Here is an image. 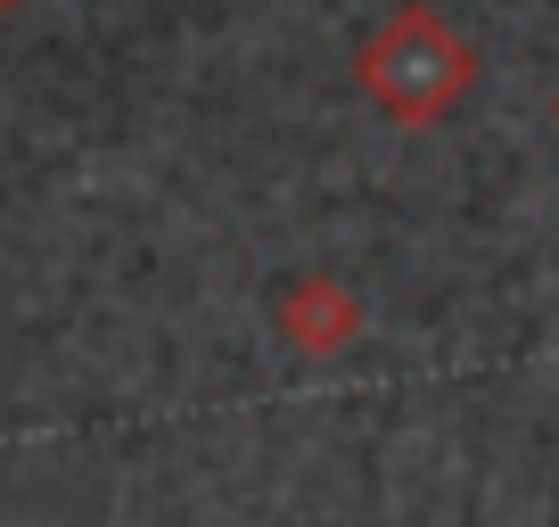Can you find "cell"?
I'll return each mask as SVG.
<instances>
[{
    "instance_id": "2",
    "label": "cell",
    "mask_w": 559,
    "mask_h": 527,
    "mask_svg": "<svg viewBox=\"0 0 559 527\" xmlns=\"http://www.w3.org/2000/svg\"><path fill=\"white\" fill-rule=\"evenodd\" d=\"M280 338L297 354H313V363H330V354H346L362 338V297L337 272H297L280 289Z\"/></svg>"
},
{
    "instance_id": "1",
    "label": "cell",
    "mask_w": 559,
    "mask_h": 527,
    "mask_svg": "<svg viewBox=\"0 0 559 527\" xmlns=\"http://www.w3.org/2000/svg\"><path fill=\"white\" fill-rule=\"evenodd\" d=\"M354 74H362V99L379 107V116H395V124L419 132V124H444L477 91V50L437 17V9L412 0V9H395V17L362 42Z\"/></svg>"
},
{
    "instance_id": "3",
    "label": "cell",
    "mask_w": 559,
    "mask_h": 527,
    "mask_svg": "<svg viewBox=\"0 0 559 527\" xmlns=\"http://www.w3.org/2000/svg\"><path fill=\"white\" fill-rule=\"evenodd\" d=\"M551 132H559V91H551Z\"/></svg>"
},
{
    "instance_id": "4",
    "label": "cell",
    "mask_w": 559,
    "mask_h": 527,
    "mask_svg": "<svg viewBox=\"0 0 559 527\" xmlns=\"http://www.w3.org/2000/svg\"><path fill=\"white\" fill-rule=\"evenodd\" d=\"M0 9H17V0H0Z\"/></svg>"
}]
</instances>
